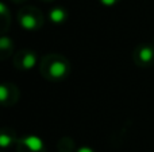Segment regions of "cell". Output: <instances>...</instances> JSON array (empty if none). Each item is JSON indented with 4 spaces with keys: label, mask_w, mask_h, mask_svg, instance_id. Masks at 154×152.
<instances>
[{
    "label": "cell",
    "mask_w": 154,
    "mask_h": 152,
    "mask_svg": "<svg viewBox=\"0 0 154 152\" xmlns=\"http://www.w3.org/2000/svg\"><path fill=\"white\" fill-rule=\"evenodd\" d=\"M39 73L45 80L51 82H58L69 77L72 72V65L65 55L58 53H49L43 55L39 61Z\"/></svg>",
    "instance_id": "obj_1"
},
{
    "label": "cell",
    "mask_w": 154,
    "mask_h": 152,
    "mask_svg": "<svg viewBox=\"0 0 154 152\" xmlns=\"http://www.w3.org/2000/svg\"><path fill=\"white\" fill-rule=\"evenodd\" d=\"M16 19H18V24L22 27V30L29 32L38 31L39 28H42L43 22H45L42 12L37 7H32V5L20 8L18 11Z\"/></svg>",
    "instance_id": "obj_2"
},
{
    "label": "cell",
    "mask_w": 154,
    "mask_h": 152,
    "mask_svg": "<svg viewBox=\"0 0 154 152\" xmlns=\"http://www.w3.org/2000/svg\"><path fill=\"white\" fill-rule=\"evenodd\" d=\"M39 61L41 59L37 55V53L30 48H22L14 54V66L23 72L34 69L35 66L39 65Z\"/></svg>",
    "instance_id": "obj_3"
},
{
    "label": "cell",
    "mask_w": 154,
    "mask_h": 152,
    "mask_svg": "<svg viewBox=\"0 0 154 152\" xmlns=\"http://www.w3.org/2000/svg\"><path fill=\"white\" fill-rule=\"evenodd\" d=\"M20 98V90L12 82H0V107L11 108Z\"/></svg>",
    "instance_id": "obj_4"
},
{
    "label": "cell",
    "mask_w": 154,
    "mask_h": 152,
    "mask_svg": "<svg viewBox=\"0 0 154 152\" xmlns=\"http://www.w3.org/2000/svg\"><path fill=\"white\" fill-rule=\"evenodd\" d=\"M16 152H46L43 140L37 135L19 137L16 142Z\"/></svg>",
    "instance_id": "obj_5"
},
{
    "label": "cell",
    "mask_w": 154,
    "mask_h": 152,
    "mask_svg": "<svg viewBox=\"0 0 154 152\" xmlns=\"http://www.w3.org/2000/svg\"><path fill=\"white\" fill-rule=\"evenodd\" d=\"M134 61L139 66H149L154 61V48L149 45H142L134 51Z\"/></svg>",
    "instance_id": "obj_6"
},
{
    "label": "cell",
    "mask_w": 154,
    "mask_h": 152,
    "mask_svg": "<svg viewBox=\"0 0 154 152\" xmlns=\"http://www.w3.org/2000/svg\"><path fill=\"white\" fill-rule=\"evenodd\" d=\"M19 137L16 136V132L11 128H0V150L5 151L12 145H16Z\"/></svg>",
    "instance_id": "obj_7"
},
{
    "label": "cell",
    "mask_w": 154,
    "mask_h": 152,
    "mask_svg": "<svg viewBox=\"0 0 154 152\" xmlns=\"http://www.w3.org/2000/svg\"><path fill=\"white\" fill-rule=\"evenodd\" d=\"M15 43L7 35H0V61H5L15 54Z\"/></svg>",
    "instance_id": "obj_8"
},
{
    "label": "cell",
    "mask_w": 154,
    "mask_h": 152,
    "mask_svg": "<svg viewBox=\"0 0 154 152\" xmlns=\"http://www.w3.org/2000/svg\"><path fill=\"white\" fill-rule=\"evenodd\" d=\"M68 18H69L68 11L64 7H53L49 11V20L53 24H64Z\"/></svg>",
    "instance_id": "obj_9"
},
{
    "label": "cell",
    "mask_w": 154,
    "mask_h": 152,
    "mask_svg": "<svg viewBox=\"0 0 154 152\" xmlns=\"http://www.w3.org/2000/svg\"><path fill=\"white\" fill-rule=\"evenodd\" d=\"M11 23V15H10V8L0 1V35H4V32L8 31Z\"/></svg>",
    "instance_id": "obj_10"
},
{
    "label": "cell",
    "mask_w": 154,
    "mask_h": 152,
    "mask_svg": "<svg viewBox=\"0 0 154 152\" xmlns=\"http://www.w3.org/2000/svg\"><path fill=\"white\" fill-rule=\"evenodd\" d=\"M57 150L58 152H76V145H75V142L69 137H64L58 142L57 144Z\"/></svg>",
    "instance_id": "obj_11"
},
{
    "label": "cell",
    "mask_w": 154,
    "mask_h": 152,
    "mask_svg": "<svg viewBox=\"0 0 154 152\" xmlns=\"http://www.w3.org/2000/svg\"><path fill=\"white\" fill-rule=\"evenodd\" d=\"M119 1L120 0H99V3H100L101 5H104V7H114V5H116Z\"/></svg>",
    "instance_id": "obj_12"
},
{
    "label": "cell",
    "mask_w": 154,
    "mask_h": 152,
    "mask_svg": "<svg viewBox=\"0 0 154 152\" xmlns=\"http://www.w3.org/2000/svg\"><path fill=\"white\" fill-rule=\"evenodd\" d=\"M76 152H96L92 147H88V145H84V147H79L76 150Z\"/></svg>",
    "instance_id": "obj_13"
},
{
    "label": "cell",
    "mask_w": 154,
    "mask_h": 152,
    "mask_svg": "<svg viewBox=\"0 0 154 152\" xmlns=\"http://www.w3.org/2000/svg\"><path fill=\"white\" fill-rule=\"evenodd\" d=\"M14 3H23V1H26V0H12Z\"/></svg>",
    "instance_id": "obj_14"
},
{
    "label": "cell",
    "mask_w": 154,
    "mask_h": 152,
    "mask_svg": "<svg viewBox=\"0 0 154 152\" xmlns=\"http://www.w3.org/2000/svg\"><path fill=\"white\" fill-rule=\"evenodd\" d=\"M42 1H46V3H48V1H53V0H42Z\"/></svg>",
    "instance_id": "obj_15"
},
{
    "label": "cell",
    "mask_w": 154,
    "mask_h": 152,
    "mask_svg": "<svg viewBox=\"0 0 154 152\" xmlns=\"http://www.w3.org/2000/svg\"><path fill=\"white\" fill-rule=\"evenodd\" d=\"M0 152H5V151H3V150H0Z\"/></svg>",
    "instance_id": "obj_16"
}]
</instances>
